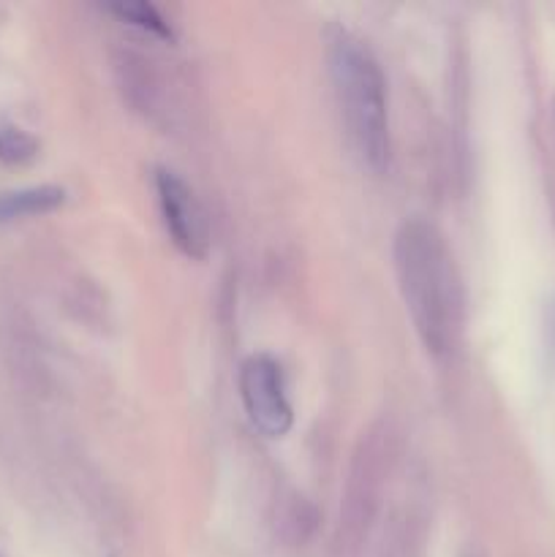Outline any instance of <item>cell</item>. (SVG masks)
I'll return each instance as SVG.
<instances>
[{"label": "cell", "mask_w": 555, "mask_h": 557, "mask_svg": "<svg viewBox=\"0 0 555 557\" xmlns=\"http://www.w3.org/2000/svg\"><path fill=\"white\" fill-rule=\"evenodd\" d=\"M395 272L411 324L433 357L455 351L462 335V281L444 234L411 218L395 234Z\"/></svg>", "instance_id": "obj_1"}, {"label": "cell", "mask_w": 555, "mask_h": 557, "mask_svg": "<svg viewBox=\"0 0 555 557\" xmlns=\"http://www.w3.org/2000/svg\"><path fill=\"white\" fill-rule=\"evenodd\" d=\"M326 60L337 103L359 158L373 172H384L390 163V107L379 60L365 41L348 30L332 33Z\"/></svg>", "instance_id": "obj_2"}, {"label": "cell", "mask_w": 555, "mask_h": 557, "mask_svg": "<svg viewBox=\"0 0 555 557\" xmlns=\"http://www.w3.org/2000/svg\"><path fill=\"white\" fill-rule=\"evenodd\" d=\"M239 400L245 413L267 438H283L294 424L286 375L270 354H250L239 368Z\"/></svg>", "instance_id": "obj_3"}, {"label": "cell", "mask_w": 555, "mask_h": 557, "mask_svg": "<svg viewBox=\"0 0 555 557\" xmlns=\"http://www.w3.org/2000/svg\"><path fill=\"white\" fill-rule=\"evenodd\" d=\"M156 194L163 226L177 250L188 259H205L210 248V223L194 188L172 169H156Z\"/></svg>", "instance_id": "obj_4"}, {"label": "cell", "mask_w": 555, "mask_h": 557, "mask_svg": "<svg viewBox=\"0 0 555 557\" xmlns=\"http://www.w3.org/2000/svg\"><path fill=\"white\" fill-rule=\"evenodd\" d=\"M69 194L60 185H30L0 194V223L20 221V218H36L54 212L65 205Z\"/></svg>", "instance_id": "obj_5"}, {"label": "cell", "mask_w": 555, "mask_h": 557, "mask_svg": "<svg viewBox=\"0 0 555 557\" xmlns=\"http://www.w3.org/2000/svg\"><path fill=\"white\" fill-rule=\"evenodd\" d=\"M107 9L112 11V14H118L123 22H128V25L150 33V36L163 38V41H172L174 38L172 25L166 22V16H163L156 5L147 3V0H114Z\"/></svg>", "instance_id": "obj_6"}, {"label": "cell", "mask_w": 555, "mask_h": 557, "mask_svg": "<svg viewBox=\"0 0 555 557\" xmlns=\"http://www.w3.org/2000/svg\"><path fill=\"white\" fill-rule=\"evenodd\" d=\"M38 156V141L25 128L0 120V161L27 163Z\"/></svg>", "instance_id": "obj_7"}]
</instances>
